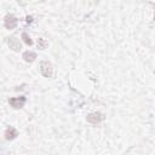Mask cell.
<instances>
[{
	"instance_id": "obj_1",
	"label": "cell",
	"mask_w": 155,
	"mask_h": 155,
	"mask_svg": "<svg viewBox=\"0 0 155 155\" xmlns=\"http://www.w3.org/2000/svg\"><path fill=\"white\" fill-rule=\"evenodd\" d=\"M40 70H41V74H42L45 78H51V76H52L53 68H52V64H51L48 61H42V62H41Z\"/></svg>"
},
{
	"instance_id": "obj_6",
	"label": "cell",
	"mask_w": 155,
	"mask_h": 155,
	"mask_svg": "<svg viewBox=\"0 0 155 155\" xmlns=\"http://www.w3.org/2000/svg\"><path fill=\"white\" fill-rule=\"evenodd\" d=\"M8 45H10V47H11L13 51H19V50H21V44H19V41H18L15 36L8 38Z\"/></svg>"
},
{
	"instance_id": "obj_9",
	"label": "cell",
	"mask_w": 155,
	"mask_h": 155,
	"mask_svg": "<svg viewBox=\"0 0 155 155\" xmlns=\"http://www.w3.org/2000/svg\"><path fill=\"white\" fill-rule=\"evenodd\" d=\"M22 39H23V40H24V42H25L27 45H29V46L33 44V41H31L30 36H29V35H28L25 31H24V33H22Z\"/></svg>"
},
{
	"instance_id": "obj_10",
	"label": "cell",
	"mask_w": 155,
	"mask_h": 155,
	"mask_svg": "<svg viewBox=\"0 0 155 155\" xmlns=\"http://www.w3.org/2000/svg\"><path fill=\"white\" fill-rule=\"evenodd\" d=\"M31 19H33V17H29V16L27 17V22H31Z\"/></svg>"
},
{
	"instance_id": "obj_5",
	"label": "cell",
	"mask_w": 155,
	"mask_h": 155,
	"mask_svg": "<svg viewBox=\"0 0 155 155\" xmlns=\"http://www.w3.org/2000/svg\"><path fill=\"white\" fill-rule=\"evenodd\" d=\"M17 136H18V132H17V130H16L15 127L10 126V127L6 128V131H5V138H6V139L12 140V139H15Z\"/></svg>"
},
{
	"instance_id": "obj_3",
	"label": "cell",
	"mask_w": 155,
	"mask_h": 155,
	"mask_svg": "<svg viewBox=\"0 0 155 155\" xmlns=\"http://www.w3.org/2000/svg\"><path fill=\"white\" fill-rule=\"evenodd\" d=\"M18 23V19L15 15H7L5 17V21H4V24L7 29H13Z\"/></svg>"
},
{
	"instance_id": "obj_4",
	"label": "cell",
	"mask_w": 155,
	"mask_h": 155,
	"mask_svg": "<svg viewBox=\"0 0 155 155\" xmlns=\"http://www.w3.org/2000/svg\"><path fill=\"white\" fill-rule=\"evenodd\" d=\"M86 120H87V122H90V124H92V125H97V124H99V122L103 120V115H102L101 113H98V111L91 113V114L87 115Z\"/></svg>"
},
{
	"instance_id": "obj_2",
	"label": "cell",
	"mask_w": 155,
	"mask_h": 155,
	"mask_svg": "<svg viewBox=\"0 0 155 155\" xmlns=\"http://www.w3.org/2000/svg\"><path fill=\"white\" fill-rule=\"evenodd\" d=\"M25 97L24 96H21V97H13V98H10L8 99V103L11 107H13L15 109H19L22 107H24L25 104Z\"/></svg>"
},
{
	"instance_id": "obj_7",
	"label": "cell",
	"mask_w": 155,
	"mask_h": 155,
	"mask_svg": "<svg viewBox=\"0 0 155 155\" xmlns=\"http://www.w3.org/2000/svg\"><path fill=\"white\" fill-rule=\"evenodd\" d=\"M23 59L25 61V62H29V63H31V62H34L35 61V58H36V53L35 52H33V51H25L24 53H23Z\"/></svg>"
},
{
	"instance_id": "obj_8",
	"label": "cell",
	"mask_w": 155,
	"mask_h": 155,
	"mask_svg": "<svg viewBox=\"0 0 155 155\" xmlns=\"http://www.w3.org/2000/svg\"><path fill=\"white\" fill-rule=\"evenodd\" d=\"M36 44H38V47L40 48V50H45L46 47H47V41L45 40V39H42V38H39L38 39V41H36Z\"/></svg>"
},
{
	"instance_id": "obj_11",
	"label": "cell",
	"mask_w": 155,
	"mask_h": 155,
	"mask_svg": "<svg viewBox=\"0 0 155 155\" xmlns=\"http://www.w3.org/2000/svg\"><path fill=\"white\" fill-rule=\"evenodd\" d=\"M154 8H155V5H154ZM154 21H155V12H154Z\"/></svg>"
}]
</instances>
